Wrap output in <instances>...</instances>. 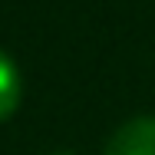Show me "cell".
Returning a JSON list of instances; mask_svg holds the SVG:
<instances>
[{"mask_svg": "<svg viewBox=\"0 0 155 155\" xmlns=\"http://www.w3.org/2000/svg\"><path fill=\"white\" fill-rule=\"evenodd\" d=\"M106 155H155V116L122 122L106 142Z\"/></svg>", "mask_w": 155, "mask_h": 155, "instance_id": "cell-1", "label": "cell"}, {"mask_svg": "<svg viewBox=\"0 0 155 155\" xmlns=\"http://www.w3.org/2000/svg\"><path fill=\"white\" fill-rule=\"evenodd\" d=\"M17 106H20V73H17L13 60L0 50V122L10 119L17 112Z\"/></svg>", "mask_w": 155, "mask_h": 155, "instance_id": "cell-2", "label": "cell"}, {"mask_svg": "<svg viewBox=\"0 0 155 155\" xmlns=\"http://www.w3.org/2000/svg\"><path fill=\"white\" fill-rule=\"evenodd\" d=\"M50 155H73V152H63V149H60V152H50Z\"/></svg>", "mask_w": 155, "mask_h": 155, "instance_id": "cell-3", "label": "cell"}]
</instances>
